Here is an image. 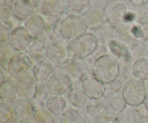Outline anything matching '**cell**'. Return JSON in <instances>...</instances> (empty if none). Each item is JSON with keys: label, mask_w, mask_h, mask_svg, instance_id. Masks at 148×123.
<instances>
[{"label": "cell", "mask_w": 148, "mask_h": 123, "mask_svg": "<svg viewBox=\"0 0 148 123\" xmlns=\"http://www.w3.org/2000/svg\"><path fill=\"white\" fill-rule=\"evenodd\" d=\"M33 65L38 63L46 58V48L41 47L36 43L25 53Z\"/></svg>", "instance_id": "obj_33"}, {"label": "cell", "mask_w": 148, "mask_h": 123, "mask_svg": "<svg viewBox=\"0 0 148 123\" xmlns=\"http://www.w3.org/2000/svg\"><path fill=\"white\" fill-rule=\"evenodd\" d=\"M45 86L49 96H64L73 88V82L61 69H57Z\"/></svg>", "instance_id": "obj_7"}, {"label": "cell", "mask_w": 148, "mask_h": 123, "mask_svg": "<svg viewBox=\"0 0 148 123\" xmlns=\"http://www.w3.org/2000/svg\"><path fill=\"white\" fill-rule=\"evenodd\" d=\"M15 0H0V16L1 21L10 18L12 14Z\"/></svg>", "instance_id": "obj_38"}, {"label": "cell", "mask_w": 148, "mask_h": 123, "mask_svg": "<svg viewBox=\"0 0 148 123\" xmlns=\"http://www.w3.org/2000/svg\"><path fill=\"white\" fill-rule=\"evenodd\" d=\"M132 33L135 40H142L143 37V32L141 24L139 23H133L132 26Z\"/></svg>", "instance_id": "obj_45"}, {"label": "cell", "mask_w": 148, "mask_h": 123, "mask_svg": "<svg viewBox=\"0 0 148 123\" xmlns=\"http://www.w3.org/2000/svg\"><path fill=\"white\" fill-rule=\"evenodd\" d=\"M128 10H132L136 15V22L140 24H148V1L140 6L127 4Z\"/></svg>", "instance_id": "obj_36"}, {"label": "cell", "mask_w": 148, "mask_h": 123, "mask_svg": "<svg viewBox=\"0 0 148 123\" xmlns=\"http://www.w3.org/2000/svg\"><path fill=\"white\" fill-rule=\"evenodd\" d=\"M67 12L71 14L82 15L90 7V0H64Z\"/></svg>", "instance_id": "obj_27"}, {"label": "cell", "mask_w": 148, "mask_h": 123, "mask_svg": "<svg viewBox=\"0 0 148 123\" xmlns=\"http://www.w3.org/2000/svg\"><path fill=\"white\" fill-rule=\"evenodd\" d=\"M18 53L9 42H0V67L6 70L10 59Z\"/></svg>", "instance_id": "obj_29"}, {"label": "cell", "mask_w": 148, "mask_h": 123, "mask_svg": "<svg viewBox=\"0 0 148 123\" xmlns=\"http://www.w3.org/2000/svg\"><path fill=\"white\" fill-rule=\"evenodd\" d=\"M134 123H141V122H134Z\"/></svg>", "instance_id": "obj_57"}, {"label": "cell", "mask_w": 148, "mask_h": 123, "mask_svg": "<svg viewBox=\"0 0 148 123\" xmlns=\"http://www.w3.org/2000/svg\"><path fill=\"white\" fill-rule=\"evenodd\" d=\"M90 123H116L115 115L105 109L93 117Z\"/></svg>", "instance_id": "obj_41"}, {"label": "cell", "mask_w": 148, "mask_h": 123, "mask_svg": "<svg viewBox=\"0 0 148 123\" xmlns=\"http://www.w3.org/2000/svg\"><path fill=\"white\" fill-rule=\"evenodd\" d=\"M46 58L53 63L56 69H59L69 58L67 45L55 42L50 43L46 48Z\"/></svg>", "instance_id": "obj_10"}, {"label": "cell", "mask_w": 148, "mask_h": 123, "mask_svg": "<svg viewBox=\"0 0 148 123\" xmlns=\"http://www.w3.org/2000/svg\"><path fill=\"white\" fill-rule=\"evenodd\" d=\"M106 109L114 115L120 113L127 107V102L124 100L121 93H114L106 92L103 96Z\"/></svg>", "instance_id": "obj_17"}, {"label": "cell", "mask_w": 148, "mask_h": 123, "mask_svg": "<svg viewBox=\"0 0 148 123\" xmlns=\"http://www.w3.org/2000/svg\"><path fill=\"white\" fill-rule=\"evenodd\" d=\"M148 44L143 40H134L132 43L127 46L129 56L134 60H137L141 58H144Z\"/></svg>", "instance_id": "obj_30"}, {"label": "cell", "mask_w": 148, "mask_h": 123, "mask_svg": "<svg viewBox=\"0 0 148 123\" xmlns=\"http://www.w3.org/2000/svg\"><path fill=\"white\" fill-rule=\"evenodd\" d=\"M16 92L19 99L31 101L37 93L39 83L32 68L22 71L14 79Z\"/></svg>", "instance_id": "obj_3"}, {"label": "cell", "mask_w": 148, "mask_h": 123, "mask_svg": "<svg viewBox=\"0 0 148 123\" xmlns=\"http://www.w3.org/2000/svg\"><path fill=\"white\" fill-rule=\"evenodd\" d=\"M67 11L64 0H44L38 10L42 15L52 18H59Z\"/></svg>", "instance_id": "obj_13"}, {"label": "cell", "mask_w": 148, "mask_h": 123, "mask_svg": "<svg viewBox=\"0 0 148 123\" xmlns=\"http://www.w3.org/2000/svg\"><path fill=\"white\" fill-rule=\"evenodd\" d=\"M133 78L145 82L148 79V59L141 58L134 60L132 69Z\"/></svg>", "instance_id": "obj_28"}, {"label": "cell", "mask_w": 148, "mask_h": 123, "mask_svg": "<svg viewBox=\"0 0 148 123\" xmlns=\"http://www.w3.org/2000/svg\"><path fill=\"white\" fill-rule=\"evenodd\" d=\"M94 62L90 58L85 60L69 58L59 68L66 73L72 82H80L84 77L92 74V67Z\"/></svg>", "instance_id": "obj_6"}, {"label": "cell", "mask_w": 148, "mask_h": 123, "mask_svg": "<svg viewBox=\"0 0 148 123\" xmlns=\"http://www.w3.org/2000/svg\"><path fill=\"white\" fill-rule=\"evenodd\" d=\"M116 27L106 22L92 31L94 37L98 42V46L107 47L108 43L114 39Z\"/></svg>", "instance_id": "obj_20"}, {"label": "cell", "mask_w": 148, "mask_h": 123, "mask_svg": "<svg viewBox=\"0 0 148 123\" xmlns=\"http://www.w3.org/2000/svg\"><path fill=\"white\" fill-rule=\"evenodd\" d=\"M31 2L33 3V6L36 8V12H38L39 9H40V6L43 4V2L44 1V0H30Z\"/></svg>", "instance_id": "obj_51"}, {"label": "cell", "mask_w": 148, "mask_h": 123, "mask_svg": "<svg viewBox=\"0 0 148 123\" xmlns=\"http://www.w3.org/2000/svg\"><path fill=\"white\" fill-rule=\"evenodd\" d=\"M147 1L148 0H130L128 4H130L132 6H140L147 2Z\"/></svg>", "instance_id": "obj_50"}, {"label": "cell", "mask_w": 148, "mask_h": 123, "mask_svg": "<svg viewBox=\"0 0 148 123\" xmlns=\"http://www.w3.org/2000/svg\"><path fill=\"white\" fill-rule=\"evenodd\" d=\"M59 123H85L84 115L78 109L68 108L59 116Z\"/></svg>", "instance_id": "obj_32"}, {"label": "cell", "mask_w": 148, "mask_h": 123, "mask_svg": "<svg viewBox=\"0 0 148 123\" xmlns=\"http://www.w3.org/2000/svg\"><path fill=\"white\" fill-rule=\"evenodd\" d=\"M145 82L146 86H147V89H148V79H147V80H146Z\"/></svg>", "instance_id": "obj_56"}, {"label": "cell", "mask_w": 148, "mask_h": 123, "mask_svg": "<svg viewBox=\"0 0 148 123\" xmlns=\"http://www.w3.org/2000/svg\"><path fill=\"white\" fill-rule=\"evenodd\" d=\"M0 123H18L12 104L0 102Z\"/></svg>", "instance_id": "obj_31"}, {"label": "cell", "mask_w": 148, "mask_h": 123, "mask_svg": "<svg viewBox=\"0 0 148 123\" xmlns=\"http://www.w3.org/2000/svg\"><path fill=\"white\" fill-rule=\"evenodd\" d=\"M134 60L129 57L119 61V76L127 81L133 79V64Z\"/></svg>", "instance_id": "obj_37"}, {"label": "cell", "mask_w": 148, "mask_h": 123, "mask_svg": "<svg viewBox=\"0 0 148 123\" xmlns=\"http://www.w3.org/2000/svg\"><path fill=\"white\" fill-rule=\"evenodd\" d=\"M33 66V63L25 53H17L10 59L6 71L9 77L14 79L22 71Z\"/></svg>", "instance_id": "obj_14"}, {"label": "cell", "mask_w": 148, "mask_h": 123, "mask_svg": "<svg viewBox=\"0 0 148 123\" xmlns=\"http://www.w3.org/2000/svg\"><path fill=\"white\" fill-rule=\"evenodd\" d=\"M141 27L143 32V37L142 40L148 44V24H141Z\"/></svg>", "instance_id": "obj_49"}, {"label": "cell", "mask_w": 148, "mask_h": 123, "mask_svg": "<svg viewBox=\"0 0 148 123\" xmlns=\"http://www.w3.org/2000/svg\"><path fill=\"white\" fill-rule=\"evenodd\" d=\"M144 58H145L148 59V46H147V50H146L145 53Z\"/></svg>", "instance_id": "obj_54"}, {"label": "cell", "mask_w": 148, "mask_h": 123, "mask_svg": "<svg viewBox=\"0 0 148 123\" xmlns=\"http://www.w3.org/2000/svg\"><path fill=\"white\" fill-rule=\"evenodd\" d=\"M132 24L123 22L122 24L116 27L114 39L127 47L135 40L132 33Z\"/></svg>", "instance_id": "obj_22"}, {"label": "cell", "mask_w": 148, "mask_h": 123, "mask_svg": "<svg viewBox=\"0 0 148 123\" xmlns=\"http://www.w3.org/2000/svg\"><path fill=\"white\" fill-rule=\"evenodd\" d=\"M12 106L18 122L31 121L36 111L31 101L19 98L13 102Z\"/></svg>", "instance_id": "obj_15"}, {"label": "cell", "mask_w": 148, "mask_h": 123, "mask_svg": "<svg viewBox=\"0 0 148 123\" xmlns=\"http://www.w3.org/2000/svg\"><path fill=\"white\" fill-rule=\"evenodd\" d=\"M147 91L145 82L133 78L127 81L121 95L127 105L134 107L144 103Z\"/></svg>", "instance_id": "obj_5"}, {"label": "cell", "mask_w": 148, "mask_h": 123, "mask_svg": "<svg viewBox=\"0 0 148 123\" xmlns=\"http://www.w3.org/2000/svg\"><path fill=\"white\" fill-rule=\"evenodd\" d=\"M65 14L61 18L59 32L66 41L69 43L88 33V28L82 15Z\"/></svg>", "instance_id": "obj_4"}, {"label": "cell", "mask_w": 148, "mask_h": 123, "mask_svg": "<svg viewBox=\"0 0 148 123\" xmlns=\"http://www.w3.org/2000/svg\"><path fill=\"white\" fill-rule=\"evenodd\" d=\"M132 107L127 105V107L120 113L115 115L116 123H134Z\"/></svg>", "instance_id": "obj_40"}, {"label": "cell", "mask_w": 148, "mask_h": 123, "mask_svg": "<svg viewBox=\"0 0 148 123\" xmlns=\"http://www.w3.org/2000/svg\"><path fill=\"white\" fill-rule=\"evenodd\" d=\"M31 121L34 123H59V117L44 108L36 110Z\"/></svg>", "instance_id": "obj_34"}, {"label": "cell", "mask_w": 148, "mask_h": 123, "mask_svg": "<svg viewBox=\"0 0 148 123\" xmlns=\"http://www.w3.org/2000/svg\"><path fill=\"white\" fill-rule=\"evenodd\" d=\"M10 43L16 51L25 53L35 43V37L20 25L12 30Z\"/></svg>", "instance_id": "obj_8"}, {"label": "cell", "mask_w": 148, "mask_h": 123, "mask_svg": "<svg viewBox=\"0 0 148 123\" xmlns=\"http://www.w3.org/2000/svg\"><path fill=\"white\" fill-rule=\"evenodd\" d=\"M144 105H145V106L146 107V108L148 109V91H147V96H146L145 99Z\"/></svg>", "instance_id": "obj_53"}, {"label": "cell", "mask_w": 148, "mask_h": 123, "mask_svg": "<svg viewBox=\"0 0 148 123\" xmlns=\"http://www.w3.org/2000/svg\"><path fill=\"white\" fill-rule=\"evenodd\" d=\"M32 69L38 83L41 84H45L57 69L53 63L46 58L35 64Z\"/></svg>", "instance_id": "obj_19"}, {"label": "cell", "mask_w": 148, "mask_h": 123, "mask_svg": "<svg viewBox=\"0 0 148 123\" xmlns=\"http://www.w3.org/2000/svg\"><path fill=\"white\" fill-rule=\"evenodd\" d=\"M126 83H127V81L124 80L123 78L119 76L117 79L106 85L107 92H114V93H121Z\"/></svg>", "instance_id": "obj_42"}, {"label": "cell", "mask_w": 148, "mask_h": 123, "mask_svg": "<svg viewBox=\"0 0 148 123\" xmlns=\"http://www.w3.org/2000/svg\"><path fill=\"white\" fill-rule=\"evenodd\" d=\"M98 44L93 34L87 33L69 42L67 51L69 58L85 60L92 56Z\"/></svg>", "instance_id": "obj_2"}, {"label": "cell", "mask_w": 148, "mask_h": 123, "mask_svg": "<svg viewBox=\"0 0 148 123\" xmlns=\"http://www.w3.org/2000/svg\"><path fill=\"white\" fill-rule=\"evenodd\" d=\"M11 30L4 25L0 24V42H9L11 36Z\"/></svg>", "instance_id": "obj_44"}, {"label": "cell", "mask_w": 148, "mask_h": 123, "mask_svg": "<svg viewBox=\"0 0 148 123\" xmlns=\"http://www.w3.org/2000/svg\"><path fill=\"white\" fill-rule=\"evenodd\" d=\"M128 10L127 4L111 1L105 9L106 22L116 27L124 22V17Z\"/></svg>", "instance_id": "obj_11"}, {"label": "cell", "mask_w": 148, "mask_h": 123, "mask_svg": "<svg viewBox=\"0 0 148 123\" xmlns=\"http://www.w3.org/2000/svg\"><path fill=\"white\" fill-rule=\"evenodd\" d=\"M92 74L104 84H108L119 76V60L110 54L101 56L92 65Z\"/></svg>", "instance_id": "obj_1"}, {"label": "cell", "mask_w": 148, "mask_h": 123, "mask_svg": "<svg viewBox=\"0 0 148 123\" xmlns=\"http://www.w3.org/2000/svg\"><path fill=\"white\" fill-rule=\"evenodd\" d=\"M106 48L108 49V54L114 56L119 61L130 57L127 46L116 41L115 39L111 40L108 43Z\"/></svg>", "instance_id": "obj_25"}, {"label": "cell", "mask_w": 148, "mask_h": 123, "mask_svg": "<svg viewBox=\"0 0 148 123\" xmlns=\"http://www.w3.org/2000/svg\"><path fill=\"white\" fill-rule=\"evenodd\" d=\"M87 27L93 31L106 22L105 10L97 7H90L82 15Z\"/></svg>", "instance_id": "obj_12"}, {"label": "cell", "mask_w": 148, "mask_h": 123, "mask_svg": "<svg viewBox=\"0 0 148 123\" xmlns=\"http://www.w3.org/2000/svg\"><path fill=\"white\" fill-rule=\"evenodd\" d=\"M90 6L97 7L105 10L107 6L111 2V0H90Z\"/></svg>", "instance_id": "obj_46"}, {"label": "cell", "mask_w": 148, "mask_h": 123, "mask_svg": "<svg viewBox=\"0 0 148 123\" xmlns=\"http://www.w3.org/2000/svg\"><path fill=\"white\" fill-rule=\"evenodd\" d=\"M36 12V8L30 0H15L12 16L23 22Z\"/></svg>", "instance_id": "obj_18"}, {"label": "cell", "mask_w": 148, "mask_h": 123, "mask_svg": "<svg viewBox=\"0 0 148 123\" xmlns=\"http://www.w3.org/2000/svg\"><path fill=\"white\" fill-rule=\"evenodd\" d=\"M130 0H111V1H114V2H119V3H124V4H128L130 2Z\"/></svg>", "instance_id": "obj_52"}, {"label": "cell", "mask_w": 148, "mask_h": 123, "mask_svg": "<svg viewBox=\"0 0 148 123\" xmlns=\"http://www.w3.org/2000/svg\"><path fill=\"white\" fill-rule=\"evenodd\" d=\"M18 123H34L33 121H27V122H18Z\"/></svg>", "instance_id": "obj_55"}, {"label": "cell", "mask_w": 148, "mask_h": 123, "mask_svg": "<svg viewBox=\"0 0 148 123\" xmlns=\"http://www.w3.org/2000/svg\"><path fill=\"white\" fill-rule=\"evenodd\" d=\"M79 87L89 99H101L107 92L106 85L92 74L84 77L79 83Z\"/></svg>", "instance_id": "obj_9"}, {"label": "cell", "mask_w": 148, "mask_h": 123, "mask_svg": "<svg viewBox=\"0 0 148 123\" xmlns=\"http://www.w3.org/2000/svg\"><path fill=\"white\" fill-rule=\"evenodd\" d=\"M132 109L134 122L148 123V109L145 106L144 103L134 107Z\"/></svg>", "instance_id": "obj_39"}, {"label": "cell", "mask_w": 148, "mask_h": 123, "mask_svg": "<svg viewBox=\"0 0 148 123\" xmlns=\"http://www.w3.org/2000/svg\"><path fill=\"white\" fill-rule=\"evenodd\" d=\"M7 76H9L7 73V71L3 68L0 67V86L2 85L8 79Z\"/></svg>", "instance_id": "obj_48"}, {"label": "cell", "mask_w": 148, "mask_h": 123, "mask_svg": "<svg viewBox=\"0 0 148 123\" xmlns=\"http://www.w3.org/2000/svg\"><path fill=\"white\" fill-rule=\"evenodd\" d=\"M23 26L35 38L45 33L46 29L44 17L38 12H36L33 15L23 22Z\"/></svg>", "instance_id": "obj_16"}, {"label": "cell", "mask_w": 148, "mask_h": 123, "mask_svg": "<svg viewBox=\"0 0 148 123\" xmlns=\"http://www.w3.org/2000/svg\"><path fill=\"white\" fill-rule=\"evenodd\" d=\"M18 99L14 86V79L9 78L0 86V102H9L12 104Z\"/></svg>", "instance_id": "obj_24"}, {"label": "cell", "mask_w": 148, "mask_h": 123, "mask_svg": "<svg viewBox=\"0 0 148 123\" xmlns=\"http://www.w3.org/2000/svg\"><path fill=\"white\" fill-rule=\"evenodd\" d=\"M66 99L73 108L78 110H83L90 99L79 86H76L72 88L66 94Z\"/></svg>", "instance_id": "obj_21"}, {"label": "cell", "mask_w": 148, "mask_h": 123, "mask_svg": "<svg viewBox=\"0 0 148 123\" xmlns=\"http://www.w3.org/2000/svg\"><path fill=\"white\" fill-rule=\"evenodd\" d=\"M51 37L50 35L48 33L45 32L43 34H41L40 35L38 36L35 38V43L36 44L39 45L41 47H43L46 48L48 46V45L51 43Z\"/></svg>", "instance_id": "obj_43"}, {"label": "cell", "mask_w": 148, "mask_h": 123, "mask_svg": "<svg viewBox=\"0 0 148 123\" xmlns=\"http://www.w3.org/2000/svg\"><path fill=\"white\" fill-rule=\"evenodd\" d=\"M49 97V94L46 90L45 84H39L37 93H36L35 97L31 100L32 104L34 106L36 110L46 108V101Z\"/></svg>", "instance_id": "obj_35"}, {"label": "cell", "mask_w": 148, "mask_h": 123, "mask_svg": "<svg viewBox=\"0 0 148 123\" xmlns=\"http://www.w3.org/2000/svg\"><path fill=\"white\" fill-rule=\"evenodd\" d=\"M105 109V102L103 97L101 99H90L84 108L83 112L85 116L91 120L93 117Z\"/></svg>", "instance_id": "obj_26"}, {"label": "cell", "mask_w": 148, "mask_h": 123, "mask_svg": "<svg viewBox=\"0 0 148 123\" xmlns=\"http://www.w3.org/2000/svg\"><path fill=\"white\" fill-rule=\"evenodd\" d=\"M46 109L59 117L68 109L67 102L64 96H49L46 101Z\"/></svg>", "instance_id": "obj_23"}, {"label": "cell", "mask_w": 148, "mask_h": 123, "mask_svg": "<svg viewBox=\"0 0 148 123\" xmlns=\"http://www.w3.org/2000/svg\"><path fill=\"white\" fill-rule=\"evenodd\" d=\"M124 22L130 23V24L136 22V15L134 12L130 10H127L124 17Z\"/></svg>", "instance_id": "obj_47"}]
</instances>
